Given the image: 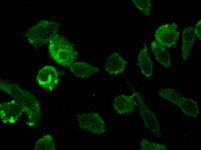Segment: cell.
<instances>
[{
  "label": "cell",
  "mask_w": 201,
  "mask_h": 150,
  "mask_svg": "<svg viewBox=\"0 0 201 150\" xmlns=\"http://www.w3.org/2000/svg\"><path fill=\"white\" fill-rule=\"evenodd\" d=\"M195 31L196 35L200 40H201V20L198 21L195 26Z\"/></svg>",
  "instance_id": "19"
},
{
  "label": "cell",
  "mask_w": 201,
  "mask_h": 150,
  "mask_svg": "<svg viewBox=\"0 0 201 150\" xmlns=\"http://www.w3.org/2000/svg\"><path fill=\"white\" fill-rule=\"evenodd\" d=\"M137 60L142 74L147 78H150L152 75L153 66L148 47L146 44L139 51Z\"/></svg>",
  "instance_id": "13"
},
{
  "label": "cell",
  "mask_w": 201,
  "mask_h": 150,
  "mask_svg": "<svg viewBox=\"0 0 201 150\" xmlns=\"http://www.w3.org/2000/svg\"><path fill=\"white\" fill-rule=\"evenodd\" d=\"M79 126L83 129L93 134L100 135L105 133V125L104 120L97 113L91 112L78 116Z\"/></svg>",
  "instance_id": "6"
},
{
  "label": "cell",
  "mask_w": 201,
  "mask_h": 150,
  "mask_svg": "<svg viewBox=\"0 0 201 150\" xmlns=\"http://www.w3.org/2000/svg\"><path fill=\"white\" fill-rule=\"evenodd\" d=\"M150 47L157 62L163 67L169 68L171 64V57L169 52L156 41L152 42Z\"/></svg>",
  "instance_id": "15"
},
{
  "label": "cell",
  "mask_w": 201,
  "mask_h": 150,
  "mask_svg": "<svg viewBox=\"0 0 201 150\" xmlns=\"http://www.w3.org/2000/svg\"><path fill=\"white\" fill-rule=\"evenodd\" d=\"M196 37L195 29L192 27H185L182 36L181 51L183 61L187 60L194 44Z\"/></svg>",
  "instance_id": "14"
},
{
  "label": "cell",
  "mask_w": 201,
  "mask_h": 150,
  "mask_svg": "<svg viewBox=\"0 0 201 150\" xmlns=\"http://www.w3.org/2000/svg\"><path fill=\"white\" fill-rule=\"evenodd\" d=\"M155 36L157 42L164 47L170 48L176 44L178 39V26L174 23L162 25L156 31Z\"/></svg>",
  "instance_id": "5"
},
{
  "label": "cell",
  "mask_w": 201,
  "mask_h": 150,
  "mask_svg": "<svg viewBox=\"0 0 201 150\" xmlns=\"http://www.w3.org/2000/svg\"><path fill=\"white\" fill-rule=\"evenodd\" d=\"M138 104L131 95H120L116 97L114 100L113 107L118 113L120 114H127L131 112Z\"/></svg>",
  "instance_id": "10"
},
{
  "label": "cell",
  "mask_w": 201,
  "mask_h": 150,
  "mask_svg": "<svg viewBox=\"0 0 201 150\" xmlns=\"http://www.w3.org/2000/svg\"><path fill=\"white\" fill-rule=\"evenodd\" d=\"M36 80L38 85L43 89L52 91L55 88L59 81L58 72L54 67L46 65L39 70Z\"/></svg>",
  "instance_id": "8"
},
{
  "label": "cell",
  "mask_w": 201,
  "mask_h": 150,
  "mask_svg": "<svg viewBox=\"0 0 201 150\" xmlns=\"http://www.w3.org/2000/svg\"><path fill=\"white\" fill-rule=\"evenodd\" d=\"M1 90L10 95L23 108L27 115L29 126L36 125L40 119V109L39 102L31 93L22 89L16 84L0 80Z\"/></svg>",
  "instance_id": "1"
},
{
  "label": "cell",
  "mask_w": 201,
  "mask_h": 150,
  "mask_svg": "<svg viewBox=\"0 0 201 150\" xmlns=\"http://www.w3.org/2000/svg\"><path fill=\"white\" fill-rule=\"evenodd\" d=\"M35 149L51 150L55 149V145L52 137L46 135L42 137L36 142Z\"/></svg>",
  "instance_id": "16"
},
{
  "label": "cell",
  "mask_w": 201,
  "mask_h": 150,
  "mask_svg": "<svg viewBox=\"0 0 201 150\" xmlns=\"http://www.w3.org/2000/svg\"><path fill=\"white\" fill-rule=\"evenodd\" d=\"M126 62L118 53L112 54L107 59L105 70L110 75L120 74L125 70Z\"/></svg>",
  "instance_id": "11"
},
{
  "label": "cell",
  "mask_w": 201,
  "mask_h": 150,
  "mask_svg": "<svg viewBox=\"0 0 201 150\" xmlns=\"http://www.w3.org/2000/svg\"><path fill=\"white\" fill-rule=\"evenodd\" d=\"M49 50L56 62L65 67H69L77 58V52L72 44L63 36L57 33L49 43Z\"/></svg>",
  "instance_id": "2"
},
{
  "label": "cell",
  "mask_w": 201,
  "mask_h": 150,
  "mask_svg": "<svg viewBox=\"0 0 201 150\" xmlns=\"http://www.w3.org/2000/svg\"><path fill=\"white\" fill-rule=\"evenodd\" d=\"M158 94L165 99L178 106L187 115L196 117L199 114L197 103L194 100L188 99L179 92L170 88H162Z\"/></svg>",
  "instance_id": "4"
},
{
  "label": "cell",
  "mask_w": 201,
  "mask_h": 150,
  "mask_svg": "<svg viewBox=\"0 0 201 150\" xmlns=\"http://www.w3.org/2000/svg\"><path fill=\"white\" fill-rule=\"evenodd\" d=\"M137 7L145 15L150 14L152 4L150 0H132Z\"/></svg>",
  "instance_id": "17"
},
{
  "label": "cell",
  "mask_w": 201,
  "mask_h": 150,
  "mask_svg": "<svg viewBox=\"0 0 201 150\" xmlns=\"http://www.w3.org/2000/svg\"><path fill=\"white\" fill-rule=\"evenodd\" d=\"M131 96L135 98L139 104L140 114L145 124L148 128L158 137L161 135L159 124L155 115L148 108L141 95L131 88Z\"/></svg>",
  "instance_id": "7"
},
{
  "label": "cell",
  "mask_w": 201,
  "mask_h": 150,
  "mask_svg": "<svg viewBox=\"0 0 201 150\" xmlns=\"http://www.w3.org/2000/svg\"><path fill=\"white\" fill-rule=\"evenodd\" d=\"M58 29L57 23L42 20L28 29L25 36L33 46H40L49 43L50 40L57 33Z\"/></svg>",
  "instance_id": "3"
},
{
  "label": "cell",
  "mask_w": 201,
  "mask_h": 150,
  "mask_svg": "<svg viewBox=\"0 0 201 150\" xmlns=\"http://www.w3.org/2000/svg\"><path fill=\"white\" fill-rule=\"evenodd\" d=\"M69 68L73 74L82 78H88L99 71V69L94 65L81 61L75 62Z\"/></svg>",
  "instance_id": "12"
},
{
  "label": "cell",
  "mask_w": 201,
  "mask_h": 150,
  "mask_svg": "<svg viewBox=\"0 0 201 150\" xmlns=\"http://www.w3.org/2000/svg\"><path fill=\"white\" fill-rule=\"evenodd\" d=\"M0 109V118L5 123H14L25 111L14 100L1 103Z\"/></svg>",
  "instance_id": "9"
},
{
  "label": "cell",
  "mask_w": 201,
  "mask_h": 150,
  "mask_svg": "<svg viewBox=\"0 0 201 150\" xmlns=\"http://www.w3.org/2000/svg\"><path fill=\"white\" fill-rule=\"evenodd\" d=\"M142 150H165L167 149L165 145L162 144L151 142L145 138L140 142Z\"/></svg>",
  "instance_id": "18"
}]
</instances>
